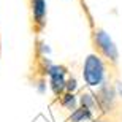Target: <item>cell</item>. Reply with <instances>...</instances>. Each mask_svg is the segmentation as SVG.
Instances as JSON below:
<instances>
[{"label":"cell","instance_id":"cell-9","mask_svg":"<svg viewBox=\"0 0 122 122\" xmlns=\"http://www.w3.org/2000/svg\"><path fill=\"white\" fill-rule=\"evenodd\" d=\"M78 87V82L75 78H70V79H67V82H65V89H67V92H70V94H73V92L76 91Z\"/></svg>","mask_w":122,"mask_h":122},{"label":"cell","instance_id":"cell-1","mask_svg":"<svg viewBox=\"0 0 122 122\" xmlns=\"http://www.w3.org/2000/svg\"><path fill=\"white\" fill-rule=\"evenodd\" d=\"M82 76H84L86 84L91 87H98L105 82V65H103V60L97 54L87 56L86 62H84Z\"/></svg>","mask_w":122,"mask_h":122},{"label":"cell","instance_id":"cell-8","mask_svg":"<svg viewBox=\"0 0 122 122\" xmlns=\"http://www.w3.org/2000/svg\"><path fill=\"white\" fill-rule=\"evenodd\" d=\"M79 103H81V106H84V108L87 109H94L95 105H97V102H95V97L91 94H82L81 97H79Z\"/></svg>","mask_w":122,"mask_h":122},{"label":"cell","instance_id":"cell-5","mask_svg":"<svg viewBox=\"0 0 122 122\" xmlns=\"http://www.w3.org/2000/svg\"><path fill=\"white\" fill-rule=\"evenodd\" d=\"M32 13L38 27H43L46 22V0H32Z\"/></svg>","mask_w":122,"mask_h":122},{"label":"cell","instance_id":"cell-10","mask_svg":"<svg viewBox=\"0 0 122 122\" xmlns=\"http://www.w3.org/2000/svg\"><path fill=\"white\" fill-rule=\"evenodd\" d=\"M40 52L43 54V57L49 56V54H51V48H49V45H46V43H40Z\"/></svg>","mask_w":122,"mask_h":122},{"label":"cell","instance_id":"cell-4","mask_svg":"<svg viewBox=\"0 0 122 122\" xmlns=\"http://www.w3.org/2000/svg\"><path fill=\"white\" fill-rule=\"evenodd\" d=\"M95 102L98 103L102 113H109L114 108V102H116V91L106 82H103L98 89V94L95 95Z\"/></svg>","mask_w":122,"mask_h":122},{"label":"cell","instance_id":"cell-3","mask_svg":"<svg viewBox=\"0 0 122 122\" xmlns=\"http://www.w3.org/2000/svg\"><path fill=\"white\" fill-rule=\"evenodd\" d=\"M46 75L49 76V84L51 89L56 95L62 94L65 91V82H67V68L62 67V65H51L48 70H46Z\"/></svg>","mask_w":122,"mask_h":122},{"label":"cell","instance_id":"cell-7","mask_svg":"<svg viewBox=\"0 0 122 122\" xmlns=\"http://www.w3.org/2000/svg\"><path fill=\"white\" fill-rule=\"evenodd\" d=\"M60 102H62V106H65L67 109H70L71 113L78 106V100H76V97H75V94H70V92H67L65 95H62Z\"/></svg>","mask_w":122,"mask_h":122},{"label":"cell","instance_id":"cell-2","mask_svg":"<svg viewBox=\"0 0 122 122\" xmlns=\"http://www.w3.org/2000/svg\"><path fill=\"white\" fill-rule=\"evenodd\" d=\"M94 40L98 46V49L103 52V56L106 59L113 60V62H117L119 59V51H117V46L114 45V41L111 40V36L106 33L105 30H97L94 35Z\"/></svg>","mask_w":122,"mask_h":122},{"label":"cell","instance_id":"cell-11","mask_svg":"<svg viewBox=\"0 0 122 122\" xmlns=\"http://www.w3.org/2000/svg\"><path fill=\"white\" fill-rule=\"evenodd\" d=\"M36 91H38V94H45L46 92V81L45 79H40V81H38V84H36Z\"/></svg>","mask_w":122,"mask_h":122},{"label":"cell","instance_id":"cell-13","mask_svg":"<svg viewBox=\"0 0 122 122\" xmlns=\"http://www.w3.org/2000/svg\"><path fill=\"white\" fill-rule=\"evenodd\" d=\"M116 87H117V92H119V95H122V82H121V81L117 82V86H116Z\"/></svg>","mask_w":122,"mask_h":122},{"label":"cell","instance_id":"cell-14","mask_svg":"<svg viewBox=\"0 0 122 122\" xmlns=\"http://www.w3.org/2000/svg\"><path fill=\"white\" fill-rule=\"evenodd\" d=\"M95 122H106V121H95Z\"/></svg>","mask_w":122,"mask_h":122},{"label":"cell","instance_id":"cell-6","mask_svg":"<svg viewBox=\"0 0 122 122\" xmlns=\"http://www.w3.org/2000/svg\"><path fill=\"white\" fill-rule=\"evenodd\" d=\"M91 119H92V111L84 108V106L76 108L71 113V116H70V121L71 122H84V121H91Z\"/></svg>","mask_w":122,"mask_h":122},{"label":"cell","instance_id":"cell-12","mask_svg":"<svg viewBox=\"0 0 122 122\" xmlns=\"http://www.w3.org/2000/svg\"><path fill=\"white\" fill-rule=\"evenodd\" d=\"M41 62H43V67H45L46 70H48V68H49L51 65H52V63H51V60L48 59V57H43V59H41Z\"/></svg>","mask_w":122,"mask_h":122}]
</instances>
